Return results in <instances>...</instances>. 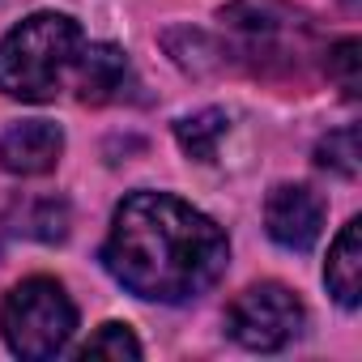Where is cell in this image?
Returning a JSON list of instances; mask_svg holds the SVG:
<instances>
[{
	"instance_id": "4",
	"label": "cell",
	"mask_w": 362,
	"mask_h": 362,
	"mask_svg": "<svg viewBox=\"0 0 362 362\" xmlns=\"http://www.w3.org/2000/svg\"><path fill=\"white\" fill-rule=\"evenodd\" d=\"M77 328V307L64 294L60 281L52 277H26L22 286H13L5 294V307H0V332H5V345L18 358L43 362L56 358L69 337Z\"/></svg>"
},
{
	"instance_id": "3",
	"label": "cell",
	"mask_w": 362,
	"mask_h": 362,
	"mask_svg": "<svg viewBox=\"0 0 362 362\" xmlns=\"http://www.w3.org/2000/svg\"><path fill=\"white\" fill-rule=\"evenodd\" d=\"M222 26L230 35L226 56L264 77H298L315 56L311 22L286 0H230L222 9Z\"/></svg>"
},
{
	"instance_id": "14",
	"label": "cell",
	"mask_w": 362,
	"mask_h": 362,
	"mask_svg": "<svg viewBox=\"0 0 362 362\" xmlns=\"http://www.w3.org/2000/svg\"><path fill=\"white\" fill-rule=\"evenodd\" d=\"M81 358H141V341L128 332V324H103L81 349H77Z\"/></svg>"
},
{
	"instance_id": "6",
	"label": "cell",
	"mask_w": 362,
	"mask_h": 362,
	"mask_svg": "<svg viewBox=\"0 0 362 362\" xmlns=\"http://www.w3.org/2000/svg\"><path fill=\"white\" fill-rule=\"evenodd\" d=\"M264 230L290 252H307L324 230V201L303 184H281L264 201Z\"/></svg>"
},
{
	"instance_id": "2",
	"label": "cell",
	"mask_w": 362,
	"mask_h": 362,
	"mask_svg": "<svg viewBox=\"0 0 362 362\" xmlns=\"http://www.w3.org/2000/svg\"><path fill=\"white\" fill-rule=\"evenodd\" d=\"M81 26L69 13H35L0 39V94L22 103H52L77 69Z\"/></svg>"
},
{
	"instance_id": "1",
	"label": "cell",
	"mask_w": 362,
	"mask_h": 362,
	"mask_svg": "<svg viewBox=\"0 0 362 362\" xmlns=\"http://www.w3.org/2000/svg\"><path fill=\"white\" fill-rule=\"evenodd\" d=\"M226 235L214 218L170 192H132L103 243L107 273L149 303H188L226 269Z\"/></svg>"
},
{
	"instance_id": "7",
	"label": "cell",
	"mask_w": 362,
	"mask_h": 362,
	"mask_svg": "<svg viewBox=\"0 0 362 362\" xmlns=\"http://www.w3.org/2000/svg\"><path fill=\"white\" fill-rule=\"evenodd\" d=\"M64 153V132L52 119H22L0 136V170L9 175H47Z\"/></svg>"
},
{
	"instance_id": "12",
	"label": "cell",
	"mask_w": 362,
	"mask_h": 362,
	"mask_svg": "<svg viewBox=\"0 0 362 362\" xmlns=\"http://www.w3.org/2000/svg\"><path fill=\"white\" fill-rule=\"evenodd\" d=\"M315 162H320L324 170H337V175L354 179V175L362 170V141H358V128L349 124V128L328 132V136L315 145Z\"/></svg>"
},
{
	"instance_id": "5",
	"label": "cell",
	"mask_w": 362,
	"mask_h": 362,
	"mask_svg": "<svg viewBox=\"0 0 362 362\" xmlns=\"http://www.w3.org/2000/svg\"><path fill=\"white\" fill-rule=\"evenodd\" d=\"M226 332L243 345V349H260L273 354L281 345H290L303 332V303L294 298V290L277 286V281H260L252 290H243L230 311H226Z\"/></svg>"
},
{
	"instance_id": "13",
	"label": "cell",
	"mask_w": 362,
	"mask_h": 362,
	"mask_svg": "<svg viewBox=\"0 0 362 362\" xmlns=\"http://www.w3.org/2000/svg\"><path fill=\"white\" fill-rule=\"evenodd\" d=\"M358 39H341L337 47H328V77L337 81V90L354 103L362 90V56H358Z\"/></svg>"
},
{
	"instance_id": "9",
	"label": "cell",
	"mask_w": 362,
	"mask_h": 362,
	"mask_svg": "<svg viewBox=\"0 0 362 362\" xmlns=\"http://www.w3.org/2000/svg\"><path fill=\"white\" fill-rule=\"evenodd\" d=\"M324 281H328V294L341 303V307H358L362 303V222L349 218L345 230L337 235L332 252H328V264H324Z\"/></svg>"
},
{
	"instance_id": "8",
	"label": "cell",
	"mask_w": 362,
	"mask_h": 362,
	"mask_svg": "<svg viewBox=\"0 0 362 362\" xmlns=\"http://www.w3.org/2000/svg\"><path fill=\"white\" fill-rule=\"evenodd\" d=\"M128 81V56L115 43H81L77 56V94L81 103H111Z\"/></svg>"
},
{
	"instance_id": "11",
	"label": "cell",
	"mask_w": 362,
	"mask_h": 362,
	"mask_svg": "<svg viewBox=\"0 0 362 362\" xmlns=\"http://www.w3.org/2000/svg\"><path fill=\"white\" fill-rule=\"evenodd\" d=\"M13 214H18V222H22L18 230L30 235V239L60 243V239L69 235V205H64L60 197H35V201L18 205Z\"/></svg>"
},
{
	"instance_id": "10",
	"label": "cell",
	"mask_w": 362,
	"mask_h": 362,
	"mask_svg": "<svg viewBox=\"0 0 362 362\" xmlns=\"http://www.w3.org/2000/svg\"><path fill=\"white\" fill-rule=\"evenodd\" d=\"M226 128H230V119H226V111H197V115H188V119H179L175 124V136H179V145H184V153L188 158H197V162H214L218 158V141L226 136Z\"/></svg>"
}]
</instances>
